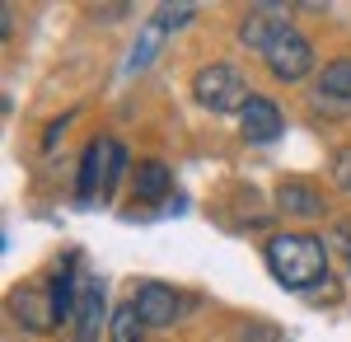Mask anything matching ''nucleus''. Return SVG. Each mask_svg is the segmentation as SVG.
Listing matches in <instances>:
<instances>
[{
  "label": "nucleus",
  "mask_w": 351,
  "mask_h": 342,
  "mask_svg": "<svg viewBox=\"0 0 351 342\" xmlns=\"http://www.w3.org/2000/svg\"><path fill=\"white\" fill-rule=\"evenodd\" d=\"M267 267L286 290H309L328 277V249L319 235L286 230V235L267 239Z\"/></svg>",
  "instance_id": "1"
},
{
  "label": "nucleus",
  "mask_w": 351,
  "mask_h": 342,
  "mask_svg": "<svg viewBox=\"0 0 351 342\" xmlns=\"http://www.w3.org/2000/svg\"><path fill=\"white\" fill-rule=\"evenodd\" d=\"M122 174H127V150H122V141H112V136H94V141L84 146V155H80L75 202L89 207V202L112 197V187L122 183Z\"/></svg>",
  "instance_id": "2"
},
{
  "label": "nucleus",
  "mask_w": 351,
  "mask_h": 342,
  "mask_svg": "<svg viewBox=\"0 0 351 342\" xmlns=\"http://www.w3.org/2000/svg\"><path fill=\"white\" fill-rule=\"evenodd\" d=\"M192 99L206 108V113H243V104L253 99L248 94V80L239 66L230 61H211L192 76Z\"/></svg>",
  "instance_id": "3"
},
{
  "label": "nucleus",
  "mask_w": 351,
  "mask_h": 342,
  "mask_svg": "<svg viewBox=\"0 0 351 342\" xmlns=\"http://www.w3.org/2000/svg\"><path fill=\"white\" fill-rule=\"evenodd\" d=\"M263 61H267L271 80L295 84V80H304L309 71H314V47H309V38H304L300 28H286L267 52H263Z\"/></svg>",
  "instance_id": "4"
},
{
  "label": "nucleus",
  "mask_w": 351,
  "mask_h": 342,
  "mask_svg": "<svg viewBox=\"0 0 351 342\" xmlns=\"http://www.w3.org/2000/svg\"><path fill=\"white\" fill-rule=\"evenodd\" d=\"M286 132V117H281V108L271 104L267 94H253L239 113V136L248 146H271V141H281Z\"/></svg>",
  "instance_id": "5"
},
{
  "label": "nucleus",
  "mask_w": 351,
  "mask_h": 342,
  "mask_svg": "<svg viewBox=\"0 0 351 342\" xmlns=\"http://www.w3.org/2000/svg\"><path fill=\"white\" fill-rule=\"evenodd\" d=\"M10 315L19 319V328L24 333H52L56 328V310H52V290L43 286H14V295H10Z\"/></svg>",
  "instance_id": "6"
},
{
  "label": "nucleus",
  "mask_w": 351,
  "mask_h": 342,
  "mask_svg": "<svg viewBox=\"0 0 351 342\" xmlns=\"http://www.w3.org/2000/svg\"><path fill=\"white\" fill-rule=\"evenodd\" d=\"M132 305H136V315H141L145 328H169L178 319V290L164 286V282H141Z\"/></svg>",
  "instance_id": "7"
},
{
  "label": "nucleus",
  "mask_w": 351,
  "mask_h": 342,
  "mask_svg": "<svg viewBox=\"0 0 351 342\" xmlns=\"http://www.w3.org/2000/svg\"><path fill=\"white\" fill-rule=\"evenodd\" d=\"M286 28H291V24H286V10H276V5H258L253 14H243L239 43H243V47H253V52H267Z\"/></svg>",
  "instance_id": "8"
},
{
  "label": "nucleus",
  "mask_w": 351,
  "mask_h": 342,
  "mask_svg": "<svg viewBox=\"0 0 351 342\" xmlns=\"http://www.w3.org/2000/svg\"><path fill=\"white\" fill-rule=\"evenodd\" d=\"M169 187H173V174L164 159H141L132 169V202H141V207H160Z\"/></svg>",
  "instance_id": "9"
},
{
  "label": "nucleus",
  "mask_w": 351,
  "mask_h": 342,
  "mask_svg": "<svg viewBox=\"0 0 351 342\" xmlns=\"http://www.w3.org/2000/svg\"><path fill=\"white\" fill-rule=\"evenodd\" d=\"M47 290H52L56 323H75V310H80V290H84V286H75V253H66V263H61V272H56L52 282H47Z\"/></svg>",
  "instance_id": "10"
},
{
  "label": "nucleus",
  "mask_w": 351,
  "mask_h": 342,
  "mask_svg": "<svg viewBox=\"0 0 351 342\" xmlns=\"http://www.w3.org/2000/svg\"><path fill=\"white\" fill-rule=\"evenodd\" d=\"M332 104V108H347L351 104V56H332L324 71H319V94L314 104Z\"/></svg>",
  "instance_id": "11"
},
{
  "label": "nucleus",
  "mask_w": 351,
  "mask_h": 342,
  "mask_svg": "<svg viewBox=\"0 0 351 342\" xmlns=\"http://www.w3.org/2000/svg\"><path fill=\"white\" fill-rule=\"evenodd\" d=\"M99 333H104V286L84 282L80 310H75V342H99Z\"/></svg>",
  "instance_id": "12"
},
{
  "label": "nucleus",
  "mask_w": 351,
  "mask_h": 342,
  "mask_svg": "<svg viewBox=\"0 0 351 342\" xmlns=\"http://www.w3.org/2000/svg\"><path fill=\"white\" fill-rule=\"evenodd\" d=\"M276 207L286 211V216H324V197H319V187H309L304 179H286V183L276 187Z\"/></svg>",
  "instance_id": "13"
},
{
  "label": "nucleus",
  "mask_w": 351,
  "mask_h": 342,
  "mask_svg": "<svg viewBox=\"0 0 351 342\" xmlns=\"http://www.w3.org/2000/svg\"><path fill=\"white\" fill-rule=\"evenodd\" d=\"M160 43H164V28L150 19V24L136 33V47H132V56H127V71H132V76H136V71H145V66L155 61V52H160Z\"/></svg>",
  "instance_id": "14"
},
{
  "label": "nucleus",
  "mask_w": 351,
  "mask_h": 342,
  "mask_svg": "<svg viewBox=\"0 0 351 342\" xmlns=\"http://www.w3.org/2000/svg\"><path fill=\"white\" fill-rule=\"evenodd\" d=\"M108 342H145V323L136 315V305H117L108 319Z\"/></svg>",
  "instance_id": "15"
},
{
  "label": "nucleus",
  "mask_w": 351,
  "mask_h": 342,
  "mask_svg": "<svg viewBox=\"0 0 351 342\" xmlns=\"http://www.w3.org/2000/svg\"><path fill=\"white\" fill-rule=\"evenodd\" d=\"M188 19H197V5H160L155 10V24L169 33V28H178V24H188Z\"/></svg>",
  "instance_id": "16"
},
{
  "label": "nucleus",
  "mask_w": 351,
  "mask_h": 342,
  "mask_svg": "<svg viewBox=\"0 0 351 342\" xmlns=\"http://www.w3.org/2000/svg\"><path fill=\"white\" fill-rule=\"evenodd\" d=\"M332 179H337V187L351 192V150H342V155L332 159Z\"/></svg>",
  "instance_id": "17"
},
{
  "label": "nucleus",
  "mask_w": 351,
  "mask_h": 342,
  "mask_svg": "<svg viewBox=\"0 0 351 342\" xmlns=\"http://www.w3.org/2000/svg\"><path fill=\"white\" fill-rule=\"evenodd\" d=\"M127 14V5H104V10H94V19H122Z\"/></svg>",
  "instance_id": "18"
},
{
  "label": "nucleus",
  "mask_w": 351,
  "mask_h": 342,
  "mask_svg": "<svg viewBox=\"0 0 351 342\" xmlns=\"http://www.w3.org/2000/svg\"><path fill=\"white\" fill-rule=\"evenodd\" d=\"M10 33H14V10L5 5V10H0V38H10Z\"/></svg>",
  "instance_id": "19"
},
{
  "label": "nucleus",
  "mask_w": 351,
  "mask_h": 342,
  "mask_svg": "<svg viewBox=\"0 0 351 342\" xmlns=\"http://www.w3.org/2000/svg\"><path fill=\"white\" fill-rule=\"evenodd\" d=\"M347 263H351V253H347Z\"/></svg>",
  "instance_id": "20"
}]
</instances>
